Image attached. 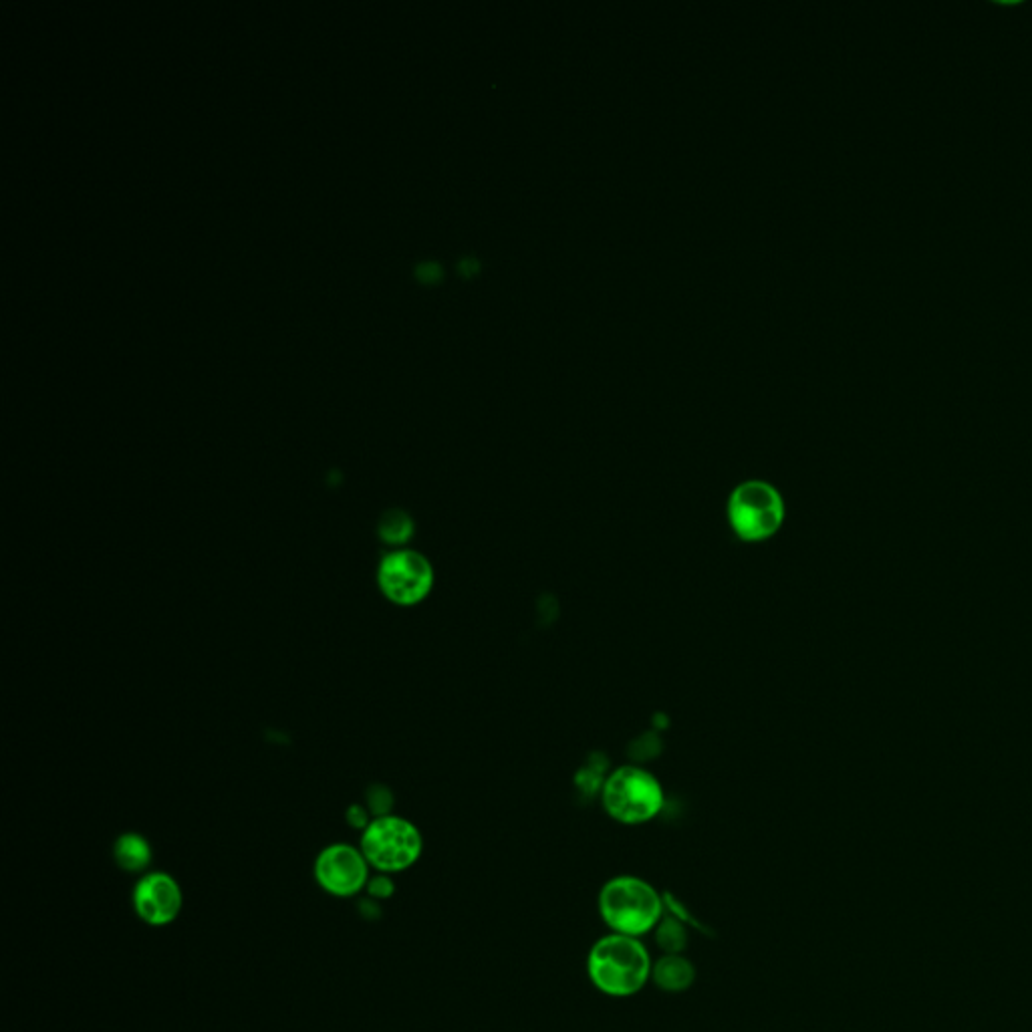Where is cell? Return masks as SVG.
I'll use <instances>...</instances> for the list:
<instances>
[{
  "label": "cell",
  "instance_id": "3957f363",
  "mask_svg": "<svg viewBox=\"0 0 1032 1032\" xmlns=\"http://www.w3.org/2000/svg\"><path fill=\"white\" fill-rule=\"evenodd\" d=\"M726 514L740 541L760 543L781 531L787 508L783 494L770 482L746 480L730 492Z\"/></svg>",
  "mask_w": 1032,
  "mask_h": 1032
},
{
  "label": "cell",
  "instance_id": "52a82bcc",
  "mask_svg": "<svg viewBox=\"0 0 1032 1032\" xmlns=\"http://www.w3.org/2000/svg\"><path fill=\"white\" fill-rule=\"evenodd\" d=\"M369 863L361 849L335 843L325 847L315 861V879L319 887L335 897H351L369 883Z\"/></svg>",
  "mask_w": 1032,
  "mask_h": 1032
},
{
  "label": "cell",
  "instance_id": "9a60e30c",
  "mask_svg": "<svg viewBox=\"0 0 1032 1032\" xmlns=\"http://www.w3.org/2000/svg\"><path fill=\"white\" fill-rule=\"evenodd\" d=\"M371 821H373V819H369V811H367V809H363V807H359V805L349 807V811H347V823H349L351 827L365 831V829L369 827V823H371Z\"/></svg>",
  "mask_w": 1032,
  "mask_h": 1032
},
{
  "label": "cell",
  "instance_id": "4fadbf2b",
  "mask_svg": "<svg viewBox=\"0 0 1032 1032\" xmlns=\"http://www.w3.org/2000/svg\"><path fill=\"white\" fill-rule=\"evenodd\" d=\"M367 803H369V811L375 815V817H385L390 815V809H392V793L387 791L385 787H371L369 793H367ZM373 817V819H375Z\"/></svg>",
  "mask_w": 1032,
  "mask_h": 1032
},
{
  "label": "cell",
  "instance_id": "30bf717a",
  "mask_svg": "<svg viewBox=\"0 0 1032 1032\" xmlns=\"http://www.w3.org/2000/svg\"><path fill=\"white\" fill-rule=\"evenodd\" d=\"M113 859L127 873H142L152 863V847L140 833H123L113 845Z\"/></svg>",
  "mask_w": 1032,
  "mask_h": 1032
},
{
  "label": "cell",
  "instance_id": "8992f818",
  "mask_svg": "<svg viewBox=\"0 0 1032 1032\" xmlns=\"http://www.w3.org/2000/svg\"><path fill=\"white\" fill-rule=\"evenodd\" d=\"M436 573L426 555L414 549H394L377 567V587L387 601L400 607L422 603L434 589Z\"/></svg>",
  "mask_w": 1032,
  "mask_h": 1032
},
{
  "label": "cell",
  "instance_id": "277c9868",
  "mask_svg": "<svg viewBox=\"0 0 1032 1032\" xmlns=\"http://www.w3.org/2000/svg\"><path fill=\"white\" fill-rule=\"evenodd\" d=\"M607 815L623 825H643L664 809V789L652 772L639 766L613 770L601 789Z\"/></svg>",
  "mask_w": 1032,
  "mask_h": 1032
},
{
  "label": "cell",
  "instance_id": "9c48e42d",
  "mask_svg": "<svg viewBox=\"0 0 1032 1032\" xmlns=\"http://www.w3.org/2000/svg\"><path fill=\"white\" fill-rule=\"evenodd\" d=\"M652 980L664 992H684L694 984L696 968L680 954H664L652 968Z\"/></svg>",
  "mask_w": 1032,
  "mask_h": 1032
},
{
  "label": "cell",
  "instance_id": "7a4b0ae2",
  "mask_svg": "<svg viewBox=\"0 0 1032 1032\" xmlns=\"http://www.w3.org/2000/svg\"><path fill=\"white\" fill-rule=\"evenodd\" d=\"M599 914L613 934L645 936L664 918V899L658 889L641 877L619 875L599 891Z\"/></svg>",
  "mask_w": 1032,
  "mask_h": 1032
},
{
  "label": "cell",
  "instance_id": "5bb4252c",
  "mask_svg": "<svg viewBox=\"0 0 1032 1032\" xmlns=\"http://www.w3.org/2000/svg\"><path fill=\"white\" fill-rule=\"evenodd\" d=\"M367 891L371 897H377V899H387L392 893H394V881L387 877V873H379L375 877L369 879L367 883Z\"/></svg>",
  "mask_w": 1032,
  "mask_h": 1032
},
{
  "label": "cell",
  "instance_id": "6da1fadb",
  "mask_svg": "<svg viewBox=\"0 0 1032 1032\" xmlns=\"http://www.w3.org/2000/svg\"><path fill=\"white\" fill-rule=\"evenodd\" d=\"M652 958L639 938L607 934L599 938L587 958V972L597 990L613 998L637 994L652 978Z\"/></svg>",
  "mask_w": 1032,
  "mask_h": 1032
},
{
  "label": "cell",
  "instance_id": "7c38bea8",
  "mask_svg": "<svg viewBox=\"0 0 1032 1032\" xmlns=\"http://www.w3.org/2000/svg\"><path fill=\"white\" fill-rule=\"evenodd\" d=\"M656 942L666 954H680L686 948V926L676 916H664L656 926Z\"/></svg>",
  "mask_w": 1032,
  "mask_h": 1032
},
{
  "label": "cell",
  "instance_id": "ba28073f",
  "mask_svg": "<svg viewBox=\"0 0 1032 1032\" xmlns=\"http://www.w3.org/2000/svg\"><path fill=\"white\" fill-rule=\"evenodd\" d=\"M184 895L178 881L162 871L144 875L134 889V908L142 922L162 928L178 920Z\"/></svg>",
  "mask_w": 1032,
  "mask_h": 1032
},
{
  "label": "cell",
  "instance_id": "8fae6325",
  "mask_svg": "<svg viewBox=\"0 0 1032 1032\" xmlns=\"http://www.w3.org/2000/svg\"><path fill=\"white\" fill-rule=\"evenodd\" d=\"M414 531L412 516L402 508L385 510L377 523V537L381 543L396 549H404V545H408L414 537Z\"/></svg>",
  "mask_w": 1032,
  "mask_h": 1032
},
{
  "label": "cell",
  "instance_id": "2e32d148",
  "mask_svg": "<svg viewBox=\"0 0 1032 1032\" xmlns=\"http://www.w3.org/2000/svg\"><path fill=\"white\" fill-rule=\"evenodd\" d=\"M416 273H418V277H422V279H434V277H438L440 269H438L434 263H422V265L416 269Z\"/></svg>",
  "mask_w": 1032,
  "mask_h": 1032
},
{
  "label": "cell",
  "instance_id": "5b68a950",
  "mask_svg": "<svg viewBox=\"0 0 1032 1032\" xmlns=\"http://www.w3.org/2000/svg\"><path fill=\"white\" fill-rule=\"evenodd\" d=\"M367 863L379 873H400L410 869L424 851L420 829L402 817H375L361 833L359 843Z\"/></svg>",
  "mask_w": 1032,
  "mask_h": 1032
}]
</instances>
